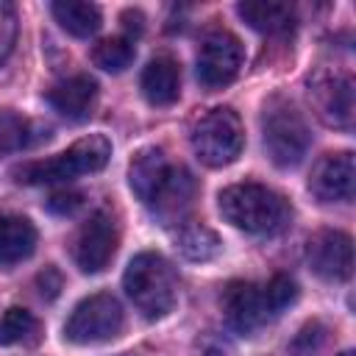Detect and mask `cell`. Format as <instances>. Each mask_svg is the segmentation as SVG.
Returning a JSON list of instances; mask_svg holds the SVG:
<instances>
[{
    "mask_svg": "<svg viewBox=\"0 0 356 356\" xmlns=\"http://www.w3.org/2000/svg\"><path fill=\"white\" fill-rule=\"evenodd\" d=\"M220 214L239 231L256 236H273L292 220V209L284 195L264 184H234L217 195Z\"/></svg>",
    "mask_w": 356,
    "mask_h": 356,
    "instance_id": "6da1fadb",
    "label": "cell"
},
{
    "mask_svg": "<svg viewBox=\"0 0 356 356\" xmlns=\"http://www.w3.org/2000/svg\"><path fill=\"white\" fill-rule=\"evenodd\" d=\"M122 286L136 312H142V317L147 320H161L175 309L178 281L172 264L161 253H136L125 267Z\"/></svg>",
    "mask_w": 356,
    "mask_h": 356,
    "instance_id": "7a4b0ae2",
    "label": "cell"
},
{
    "mask_svg": "<svg viewBox=\"0 0 356 356\" xmlns=\"http://www.w3.org/2000/svg\"><path fill=\"white\" fill-rule=\"evenodd\" d=\"M108 156H111V142L103 134H89L53 159L14 167L11 175L19 184H61V181H72L78 175L103 170Z\"/></svg>",
    "mask_w": 356,
    "mask_h": 356,
    "instance_id": "3957f363",
    "label": "cell"
},
{
    "mask_svg": "<svg viewBox=\"0 0 356 356\" xmlns=\"http://www.w3.org/2000/svg\"><path fill=\"white\" fill-rule=\"evenodd\" d=\"M261 139L270 161L275 167H298L309 150L312 134L306 128V120L300 111L284 100V97H270L261 111Z\"/></svg>",
    "mask_w": 356,
    "mask_h": 356,
    "instance_id": "277c9868",
    "label": "cell"
},
{
    "mask_svg": "<svg viewBox=\"0 0 356 356\" xmlns=\"http://www.w3.org/2000/svg\"><path fill=\"white\" fill-rule=\"evenodd\" d=\"M245 147V128L234 108H211L192 128V150L206 167H228Z\"/></svg>",
    "mask_w": 356,
    "mask_h": 356,
    "instance_id": "5b68a950",
    "label": "cell"
},
{
    "mask_svg": "<svg viewBox=\"0 0 356 356\" xmlns=\"http://www.w3.org/2000/svg\"><path fill=\"white\" fill-rule=\"evenodd\" d=\"M122 325H125V314L120 300L108 292H97L83 298L72 309V314L64 323V339L75 345H97L120 337Z\"/></svg>",
    "mask_w": 356,
    "mask_h": 356,
    "instance_id": "8992f818",
    "label": "cell"
},
{
    "mask_svg": "<svg viewBox=\"0 0 356 356\" xmlns=\"http://www.w3.org/2000/svg\"><path fill=\"white\" fill-rule=\"evenodd\" d=\"M306 97L314 114L331 128L353 125V78L339 70H320L306 81Z\"/></svg>",
    "mask_w": 356,
    "mask_h": 356,
    "instance_id": "52a82bcc",
    "label": "cell"
},
{
    "mask_svg": "<svg viewBox=\"0 0 356 356\" xmlns=\"http://www.w3.org/2000/svg\"><path fill=\"white\" fill-rule=\"evenodd\" d=\"M242 42L231 31H211L197 50V81L209 89L231 83L242 70Z\"/></svg>",
    "mask_w": 356,
    "mask_h": 356,
    "instance_id": "ba28073f",
    "label": "cell"
},
{
    "mask_svg": "<svg viewBox=\"0 0 356 356\" xmlns=\"http://www.w3.org/2000/svg\"><path fill=\"white\" fill-rule=\"evenodd\" d=\"M117 242H120V231L111 214L106 211H95L78 231L75 245H72V259L78 264L81 273H103L108 267V261L117 253Z\"/></svg>",
    "mask_w": 356,
    "mask_h": 356,
    "instance_id": "9c48e42d",
    "label": "cell"
},
{
    "mask_svg": "<svg viewBox=\"0 0 356 356\" xmlns=\"http://www.w3.org/2000/svg\"><path fill=\"white\" fill-rule=\"evenodd\" d=\"M306 259L323 281H348L353 273V239L345 231H320L309 239Z\"/></svg>",
    "mask_w": 356,
    "mask_h": 356,
    "instance_id": "30bf717a",
    "label": "cell"
},
{
    "mask_svg": "<svg viewBox=\"0 0 356 356\" xmlns=\"http://www.w3.org/2000/svg\"><path fill=\"white\" fill-rule=\"evenodd\" d=\"M353 181H356V164L350 150L325 153L309 175V189L323 203H345L353 197Z\"/></svg>",
    "mask_w": 356,
    "mask_h": 356,
    "instance_id": "8fae6325",
    "label": "cell"
},
{
    "mask_svg": "<svg viewBox=\"0 0 356 356\" xmlns=\"http://www.w3.org/2000/svg\"><path fill=\"white\" fill-rule=\"evenodd\" d=\"M222 312H225L228 325L239 334L256 331L270 317L261 286H256L250 281H231L222 289Z\"/></svg>",
    "mask_w": 356,
    "mask_h": 356,
    "instance_id": "7c38bea8",
    "label": "cell"
},
{
    "mask_svg": "<svg viewBox=\"0 0 356 356\" xmlns=\"http://www.w3.org/2000/svg\"><path fill=\"white\" fill-rule=\"evenodd\" d=\"M195 178L189 170L184 167H172L164 186L159 189V195L153 197L150 209L164 220V225H172V222H186V211L192 209V197H195Z\"/></svg>",
    "mask_w": 356,
    "mask_h": 356,
    "instance_id": "4fadbf2b",
    "label": "cell"
},
{
    "mask_svg": "<svg viewBox=\"0 0 356 356\" xmlns=\"http://www.w3.org/2000/svg\"><path fill=\"white\" fill-rule=\"evenodd\" d=\"M97 100V81L89 75H72L47 92V103L67 120L81 122L92 114Z\"/></svg>",
    "mask_w": 356,
    "mask_h": 356,
    "instance_id": "5bb4252c",
    "label": "cell"
},
{
    "mask_svg": "<svg viewBox=\"0 0 356 356\" xmlns=\"http://www.w3.org/2000/svg\"><path fill=\"white\" fill-rule=\"evenodd\" d=\"M172 164L167 161L161 147H145L134 156L131 167H128V184L134 189V195L142 203H153V197L159 195V189L164 186L167 175H170Z\"/></svg>",
    "mask_w": 356,
    "mask_h": 356,
    "instance_id": "9a60e30c",
    "label": "cell"
},
{
    "mask_svg": "<svg viewBox=\"0 0 356 356\" xmlns=\"http://www.w3.org/2000/svg\"><path fill=\"white\" fill-rule=\"evenodd\" d=\"M142 95L150 106H172L181 95V67L170 56H156L147 61L139 78Z\"/></svg>",
    "mask_w": 356,
    "mask_h": 356,
    "instance_id": "2e32d148",
    "label": "cell"
},
{
    "mask_svg": "<svg viewBox=\"0 0 356 356\" xmlns=\"http://www.w3.org/2000/svg\"><path fill=\"white\" fill-rule=\"evenodd\" d=\"M36 228L19 214L0 217V267L25 261L36 250Z\"/></svg>",
    "mask_w": 356,
    "mask_h": 356,
    "instance_id": "e0dca14e",
    "label": "cell"
},
{
    "mask_svg": "<svg viewBox=\"0 0 356 356\" xmlns=\"http://www.w3.org/2000/svg\"><path fill=\"white\" fill-rule=\"evenodd\" d=\"M236 11L253 31H261V33H286L298 22L295 6L278 3V0H248V3H239Z\"/></svg>",
    "mask_w": 356,
    "mask_h": 356,
    "instance_id": "ac0fdd59",
    "label": "cell"
},
{
    "mask_svg": "<svg viewBox=\"0 0 356 356\" xmlns=\"http://www.w3.org/2000/svg\"><path fill=\"white\" fill-rule=\"evenodd\" d=\"M50 11H53L56 22H58L67 33H72V36H78V39L95 36V33L100 31V25H103V14H100V8H97L95 3L58 0V3L50 6Z\"/></svg>",
    "mask_w": 356,
    "mask_h": 356,
    "instance_id": "d6986e66",
    "label": "cell"
},
{
    "mask_svg": "<svg viewBox=\"0 0 356 356\" xmlns=\"http://www.w3.org/2000/svg\"><path fill=\"white\" fill-rule=\"evenodd\" d=\"M175 248H178V253L184 256V259H189V261H209V259H214L217 253H220V248H222V242H220V236L209 228V225H203V222H181L178 225V231H175Z\"/></svg>",
    "mask_w": 356,
    "mask_h": 356,
    "instance_id": "ffe728a7",
    "label": "cell"
},
{
    "mask_svg": "<svg viewBox=\"0 0 356 356\" xmlns=\"http://www.w3.org/2000/svg\"><path fill=\"white\" fill-rule=\"evenodd\" d=\"M50 136L47 125H36L14 111H0V153L25 150L31 145H39Z\"/></svg>",
    "mask_w": 356,
    "mask_h": 356,
    "instance_id": "44dd1931",
    "label": "cell"
},
{
    "mask_svg": "<svg viewBox=\"0 0 356 356\" xmlns=\"http://www.w3.org/2000/svg\"><path fill=\"white\" fill-rule=\"evenodd\" d=\"M134 56H136V47H134V39H128V36L100 39L92 47L95 67H100L106 72H122V70H128L134 64Z\"/></svg>",
    "mask_w": 356,
    "mask_h": 356,
    "instance_id": "7402d4cb",
    "label": "cell"
},
{
    "mask_svg": "<svg viewBox=\"0 0 356 356\" xmlns=\"http://www.w3.org/2000/svg\"><path fill=\"white\" fill-rule=\"evenodd\" d=\"M39 339V320L19 309L11 306L0 317V345H33Z\"/></svg>",
    "mask_w": 356,
    "mask_h": 356,
    "instance_id": "603a6c76",
    "label": "cell"
},
{
    "mask_svg": "<svg viewBox=\"0 0 356 356\" xmlns=\"http://www.w3.org/2000/svg\"><path fill=\"white\" fill-rule=\"evenodd\" d=\"M261 292H264L267 314H281L286 306H292L298 300V284L289 275H273Z\"/></svg>",
    "mask_w": 356,
    "mask_h": 356,
    "instance_id": "cb8c5ba5",
    "label": "cell"
},
{
    "mask_svg": "<svg viewBox=\"0 0 356 356\" xmlns=\"http://www.w3.org/2000/svg\"><path fill=\"white\" fill-rule=\"evenodd\" d=\"M17 42V11L11 3L0 0V64L11 56Z\"/></svg>",
    "mask_w": 356,
    "mask_h": 356,
    "instance_id": "d4e9b609",
    "label": "cell"
},
{
    "mask_svg": "<svg viewBox=\"0 0 356 356\" xmlns=\"http://www.w3.org/2000/svg\"><path fill=\"white\" fill-rule=\"evenodd\" d=\"M81 203H83V197H81L78 192H53V195L47 197V211L67 217V214H72L75 209H81Z\"/></svg>",
    "mask_w": 356,
    "mask_h": 356,
    "instance_id": "484cf974",
    "label": "cell"
},
{
    "mask_svg": "<svg viewBox=\"0 0 356 356\" xmlns=\"http://www.w3.org/2000/svg\"><path fill=\"white\" fill-rule=\"evenodd\" d=\"M36 286H39V295H42L44 300H53V298H58V292H61V286H64V278H61V273H58L56 267H44V270L36 275Z\"/></svg>",
    "mask_w": 356,
    "mask_h": 356,
    "instance_id": "4316f807",
    "label": "cell"
},
{
    "mask_svg": "<svg viewBox=\"0 0 356 356\" xmlns=\"http://www.w3.org/2000/svg\"><path fill=\"white\" fill-rule=\"evenodd\" d=\"M122 28H125V33H128V39H134V36H139L142 33V28H145V17H142V11H134V8H128V11H122Z\"/></svg>",
    "mask_w": 356,
    "mask_h": 356,
    "instance_id": "83f0119b",
    "label": "cell"
},
{
    "mask_svg": "<svg viewBox=\"0 0 356 356\" xmlns=\"http://www.w3.org/2000/svg\"><path fill=\"white\" fill-rule=\"evenodd\" d=\"M339 356H353V350H342V353H339Z\"/></svg>",
    "mask_w": 356,
    "mask_h": 356,
    "instance_id": "f1b7e54d",
    "label": "cell"
}]
</instances>
